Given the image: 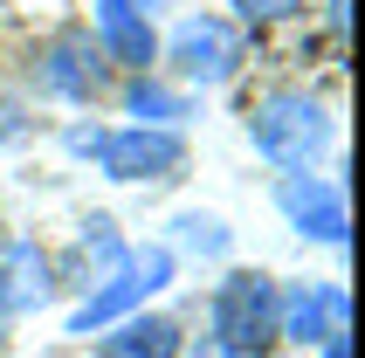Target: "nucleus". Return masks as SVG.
<instances>
[{"label":"nucleus","mask_w":365,"mask_h":358,"mask_svg":"<svg viewBox=\"0 0 365 358\" xmlns=\"http://www.w3.org/2000/svg\"><path fill=\"white\" fill-rule=\"evenodd\" d=\"M0 282H7V303H14V310H35V303H48V262H41L35 241H14V248H7V269H0Z\"/></svg>","instance_id":"11"},{"label":"nucleus","mask_w":365,"mask_h":358,"mask_svg":"<svg viewBox=\"0 0 365 358\" xmlns=\"http://www.w3.org/2000/svg\"><path fill=\"white\" fill-rule=\"evenodd\" d=\"M152 290L138 282V269L124 262L118 276L103 282V290H90V297L69 310V338H90V331H103V324H118V317H131V303H145Z\"/></svg>","instance_id":"10"},{"label":"nucleus","mask_w":365,"mask_h":358,"mask_svg":"<svg viewBox=\"0 0 365 358\" xmlns=\"http://www.w3.org/2000/svg\"><path fill=\"white\" fill-rule=\"evenodd\" d=\"M276 276L262 269H235V276L214 290V344L221 358H262L276 344Z\"/></svg>","instance_id":"2"},{"label":"nucleus","mask_w":365,"mask_h":358,"mask_svg":"<svg viewBox=\"0 0 365 358\" xmlns=\"http://www.w3.org/2000/svg\"><path fill=\"white\" fill-rule=\"evenodd\" d=\"M227 7H235L242 21H255V28H262V21H289L304 0H227Z\"/></svg>","instance_id":"15"},{"label":"nucleus","mask_w":365,"mask_h":358,"mask_svg":"<svg viewBox=\"0 0 365 358\" xmlns=\"http://www.w3.org/2000/svg\"><path fill=\"white\" fill-rule=\"evenodd\" d=\"M248 138H255V152H262L269 165L310 173V159H317L324 138H331V118H324V103L310 97V90H269V97L248 111Z\"/></svg>","instance_id":"1"},{"label":"nucleus","mask_w":365,"mask_h":358,"mask_svg":"<svg viewBox=\"0 0 365 358\" xmlns=\"http://www.w3.org/2000/svg\"><path fill=\"white\" fill-rule=\"evenodd\" d=\"M41 90L48 97H69V103H90L103 90V48L83 28H62L48 41V56H41Z\"/></svg>","instance_id":"7"},{"label":"nucleus","mask_w":365,"mask_h":358,"mask_svg":"<svg viewBox=\"0 0 365 358\" xmlns=\"http://www.w3.org/2000/svg\"><path fill=\"white\" fill-rule=\"evenodd\" d=\"M131 269H138L145 290H165V282H173V248H165V241H152V248H138V262H131Z\"/></svg>","instance_id":"14"},{"label":"nucleus","mask_w":365,"mask_h":358,"mask_svg":"<svg viewBox=\"0 0 365 358\" xmlns=\"http://www.w3.org/2000/svg\"><path fill=\"white\" fill-rule=\"evenodd\" d=\"M345 317H351V297L338 282H297L289 297H276V338H297V344L338 338Z\"/></svg>","instance_id":"6"},{"label":"nucleus","mask_w":365,"mask_h":358,"mask_svg":"<svg viewBox=\"0 0 365 358\" xmlns=\"http://www.w3.org/2000/svg\"><path fill=\"white\" fill-rule=\"evenodd\" d=\"M276 207H283V220L297 227V235L310 241H345V193H338V179L324 173H283L276 179Z\"/></svg>","instance_id":"5"},{"label":"nucleus","mask_w":365,"mask_h":358,"mask_svg":"<svg viewBox=\"0 0 365 358\" xmlns=\"http://www.w3.org/2000/svg\"><path fill=\"white\" fill-rule=\"evenodd\" d=\"M97 165L110 179H173L186 165V145L180 131H145V124H124V131H103L97 145Z\"/></svg>","instance_id":"4"},{"label":"nucleus","mask_w":365,"mask_h":358,"mask_svg":"<svg viewBox=\"0 0 365 358\" xmlns=\"http://www.w3.org/2000/svg\"><path fill=\"white\" fill-rule=\"evenodd\" d=\"M165 62L180 69V83L214 90V83L235 76V62H242V35H235L221 14H186L180 28H173V41H165Z\"/></svg>","instance_id":"3"},{"label":"nucleus","mask_w":365,"mask_h":358,"mask_svg":"<svg viewBox=\"0 0 365 358\" xmlns=\"http://www.w3.org/2000/svg\"><path fill=\"white\" fill-rule=\"evenodd\" d=\"M331 21H338V28H345V21H351V7H345V0H331Z\"/></svg>","instance_id":"19"},{"label":"nucleus","mask_w":365,"mask_h":358,"mask_svg":"<svg viewBox=\"0 0 365 358\" xmlns=\"http://www.w3.org/2000/svg\"><path fill=\"white\" fill-rule=\"evenodd\" d=\"M21 131H28V103H21L14 90H0V145H14Z\"/></svg>","instance_id":"16"},{"label":"nucleus","mask_w":365,"mask_h":358,"mask_svg":"<svg viewBox=\"0 0 365 358\" xmlns=\"http://www.w3.org/2000/svg\"><path fill=\"white\" fill-rule=\"evenodd\" d=\"M124 111H131L145 131H173V124L186 118V97H180V90H159L152 76H138L131 90H124Z\"/></svg>","instance_id":"12"},{"label":"nucleus","mask_w":365,"mask_h":358,"mask_svg":"<svg viewBox=\"0 0 365 358\" xmlns=\"http://www.w3.org/2000/svg\"><path fill=\"white\" fill-rule=\"evenodd\" d=\"M165 248H186V255H227V227L214 214H180Z\"/></svg>","instance_id":"13"},{"label":"nucleus","mask_w":365,"mask_h":358,"mask_svg":"<svg viewBox=\"0 0 365 358\" xmlns=\"http://www.w3.org/2000/svg\"><path fill=\"white\" fill-rule=\"evenodd\" d=\"M110 62H124L131 76H145L152 62H159V35H152V21H145L138 0H97V35H90Z\"/></svg>","instance_id":"8"},{"label":"nucleus","mask_w":365,"mask_h":358,"mask_svg":"<svg viewBox=\"0 0 365 358\" xmlns=\"http://www.w3.org/2000/svg\"><path fill=\"white\" fill-rule=\"evenodd\" d=\"M7 324H14V303H7V282H0V338H7Z\"/></svg>","instance_id":"18"},{"label":"nucleus","mask_w":365,"mask_h":358,"mask_svg":"<svg viewBox=\"0 0 365 358\" xmlns=\"http://www.w3.org/2000/svg\"><path fill=\"white\" fill-rule=\"evenodd\" d=\"M186 338L180 324L159 317V310H138V317H118L110 338H97V358H180Z\"/></svg>","instance_id":"9"},{"label":"nucleus","mask_w":365,"mask_h":358,"mask_svg":"<svg viewBox=\"0 0 365 358\" xmlns=\"http://www.w3.org/2000/svg\"><path fill=\"white\" fill-rule=\"evenodd\" d=\"M324 358H351V338L338 331V338H324Z\"/></svg>","instance_id":"17"}]
</instances>
